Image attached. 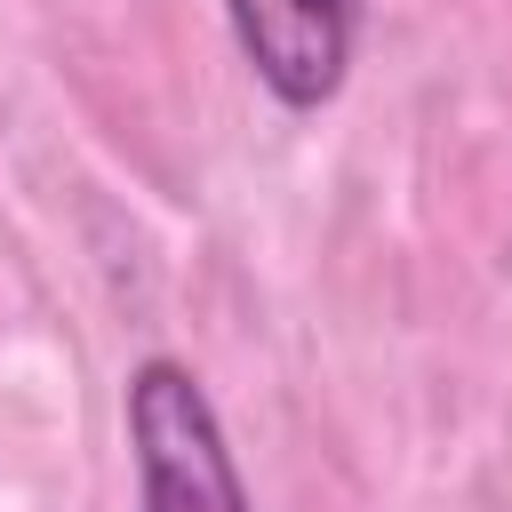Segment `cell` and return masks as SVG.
I'll return each instance as SVG.
<instances>
[{
    "label": "cell",
    "instance_id": "1",
    "mask_svg": "<svg viewBox=\"0 0 512 512\" xmlns=\"http://www.w3.org/2000/svg\"><path fill=\"white\" fill-rule=\"evenodd\" d=\"M128 440H136V488L144 512H248V488L232 472L224 424L192 368L144 360L128 376Z\"/></svg>",
    "mask_w": 512,
    "mask_h": 512
},
{
    "label": "cell",
    "instance_id": "2",
    "mask_svg": "<svg viewBox=\"0 0 512 512\" xmlns=\"http://www.w3.org/2000/svg\"><path fill=\"white\" fill-rule=\"evenodd\" d=\"M232 16V40L240 56L256 64V80L312 112L344 88V64H352V0H224Z\"/></svg>",
    "mask_w": 512,
    "mask_h": 512
}]
</instances>
